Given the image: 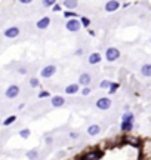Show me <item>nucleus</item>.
<instances>
[{
  "label": "nucleus",
  "instance_id": "f3484780",
  "mask_svg": "<svg viewBox=\"0 0 151 160\" xmlns=\"http://www.w3.org/2000/svg\"><path fill=\"white\" fill-rule=\"evenodd\" d=\"M132 127H134V123L122 122V131H123V132H129V131H132Z\"/></svg>",
  "mask_w": 151,
  "mask_h": 160
},
{
  "label": "nucleus",
  "instance_id": "f257e3e1",
  "mask_svg": "<svg viewBox=\"0 0 151 160\" xmlns=\"http://www.w3.org/2000/svg\"><path fill=\"white\" fill-rule=\"evenodd\" d=\"M105 58H107V61H110V62L117 61V59L120 58V51H118L117 48H108V49L105 51Z\"/></svg>",
  "mask_w": 151,
  "mask_h": 160
},
{
  "label": "nucleus",
  "instance_id": "1a4fd4ad",
  "mask_svg": "<svg viewBox=\"0 0 151 160\" xmlns=\"http://www.w3.org/2000/svg\"><path fill=\"white\" fill-rule=\"evenodd\" d=\"M118 6H120V3H118L117 0H108L105 3V10L107 12H114V10L118 9Z\"/></svg>",
  "mask_w": 151,
  "mask_h": 160
},
{
  "label": "nucleus",
  "instance_id": "f8f14e48",
  "mask_svg": "<svg viewBox=\"0 0 151 160\" xmlns=\"http://www.w3.org/2000/svg\"><path fill=\"white\" fill-rule=\"evenodd\" d=\"M79 92V84L77 83H73V84H68L67 88H65V93L68 95H74V93Z\"/></svg>",
  "mask_w": 151,
  "mask_h": 160
},
{
  "label": "nucleus",
  "instance_id": "2f4dec72",
  "mask_svg": "<svg viewBox=\"0 0 151 160\" xmlns=\"http://www.w3.org/2000/svg\"><path fill=\"white\" fill-rule=\"evenodd\" d=\"M18 71H19V73H21V74H25V73H27V70H25V68H19V70H18Z\"/></svg>",
  "mask_w": 151,
  "mask_h": 160
},
{
  "label": "nucleus",
  "instance_id": "72a5a7b5",
  "mask_svg": "<svg viewBox=\"0 0 151 160\" xmlns=\"http://www.w3.org/2000/svg\"><path fill=\"white\" fill-rule=\"evenodd\" d=\"M52 141H53L52 138H46V144H52Z\"/></svg>",
  "mask_w": 151,
  "mask_h": 160
},
{
  "label": "nucleus",
  "instance_id": "473e14b6",
  "mask_svg": "<svg viewBox=\"0 0 151 160\" xmlns=\"http://www.w3.org/2000/svg\"><path fill=\"white\" fill-rule=\"evenodd\" d=\"M82 53H83V49H77L76 51V55H82Z\"/></svg>",
  "mask_w": 151,
  "mask_h": 160
},
{
  "label": "nucleus",
  "instance_id": "ddd939ff",
  "mask_svg": "<svg viewBox=\"0 0 151 160\" xmlns=\"http://www.w3.org/2000/svg\"><path fill=\"white\" fill-rule=\"evenodd\" d=\"M87 61H89V64L95 65V64L101 62V55H99V53H96V52H95V53H91V55H89V59H87Z\"/></svg>",
  "mask_w": 151,
  "mask_h": 160
},
{
  "label": "nucleus",
  "instance_id": "6e6552de",
  "mask_svg": "<svg viewBox=\"0 0 151 160\" xmlns=\"http://www.w3.org/2000/svg\"><path fill=\"white\" fill-rule=\"evenodd\" d=\"M102 156V153L98 151V150H93V151H89L84 154V157L82 160H98Z\"/></svg>",
  "mask_w": 151,
  "mask_h": 160
},
{
  "label": "nucleus",
  "instance_id": "39448f33",
  "mask_svg": "<svg viewBox=\"0 0 151 160\" xmlns=\"http://www.w3.org/2000/svg\"><path fill=\"white\" fill-rule=\"evenodd\" d=\"M111 107V100L110 98H99L96 101V108L98 110H108Z\"/></svg>",
  "mask_w": 151,
  "mask_h": 160
},
{
  "label": "nucleus",
  "instance_id": "423d86ee",
  "mask_svg": "<svg viewBox=\"0 0 151 160\" xmlns=\"http://www.w3.org/2000/svg\"><path fill=\"white\" fill-rule=\"evenodd\" d=\"M3 34H5V37H8V39H15V37H18V34H19V28H18V27L6 28Z\"/></svg>",
  "mask_w": 151,
  "mask_h": 160
},
{
  "label": "nucleus",
  "instance_id": "c756f323",
  "mask_svg": "<svg viewBox=\"0 0 151 160\" xmlns=\"http://www.w3.org/2000/svg\"><path fill=\"white\" fill-rule=\"evenodd\" d=\"M89 93H91V88H84L83 91H82V95H83V96H87Z\"/></svg>",
  "mask_w": 151,
  "mask_h": 160
},
{
  "label": "nucleus",
  "instance_id": "b1692460",
  "mask_svg": "<svg viewBox=\"0 0 151 160\" xmlns=\"http://www.w3.org/2000/svg\"><path fill=\"white\" fill-rule=\"evenodd\" d=\"M19 136H21V138H28V136H30V129H22V131H19Z\"/></svg>",
  "mask_w": 151,
  "mask_h": 160
},
{
  "label": "nucleus",
  "instance_id": "e433bc0d",
  "mask_svg": "<svg viewBox=\"0 0 151 160\" xmlns=\"http://www.w3.org/2000/svg\"><path fill=\"white\" fill-rule=\"evenodd\" d=\"M0 123H2V122H0Z\"/></svg>",
  "mask_w": 151,
  "mask_h": 160
},
{
  "label": "nucleus",
  "instance_id": "20e7f679",
  "mask_svg": "<svg viewBox=\"0 0 151 160\" xmlns=\"http://www.w3.org/2000/svg\"><path fill=\"white\" fill-rule=\"evenodd\" d=\"M18 95H19V86H17V84H10L6 89V98H9V100L17 98Z\"/></svg>",
  "mask_w": 151,
  "mask_h": 160
},
{
  "label": "nucleus",
  "instance_id": "f03ea898",
  "mask_svg": "<svg viewBox=\"0 0 151 160\" xmlns=\"http://www.w3.org/2000/svg\"><path fill=\"white\" fill-rule=\"evenodd\" d=\"M80 27H82V24H80V21H79L77 18L68 19V22L65 24V28H67L68 31H71V33H77V31L80 30Z\"/></svg>",
  "mask_w": 151,
  "mask_h": 160
},
{
  "label": "nucleus",
  "instance_id": "a211bd4d",
  "mask_svg": "<svg viewBox=\"0 0 151 160\" xmlns=\"http://www.w3.org/2000/svg\"><path fill=\"white\" fill-rule=\"evenodd\" d=\"M122 122H129V123H132V122H134V114H132V113H125L123 117H122Z\"/></svg>",
  "mask_w": 151,
  "mask_h": 160
},
{
  "label": "nucleus",
  "instance_id": "4468645a",
  "mask_svg": "<svg viewBox=\"0 0 151 160\" xmlns=\"http://www.w3.org/2000/svg\"><path fill=\"white\" fill-rule=\"evenodd\" d=\"M141 74L144 77H151V64H144L141 67Z\"/></svg>",
  "mask_w": 151,
  "mask_h": 160
},
{
  "label": "nucleus",
  "instance_id": "9d476101",
  "mask_svg": "<svg viewBox=\"0 0 151 160\" xmlns=\"http://www.w3.org/2000/svg\"><path fill=\"white\" fill-rule=\"evenodd\" d=\"M50 24V18L49 17H43L42 19H39V22L36 24L39 30H45V28H48Z\"/></svg>",
  "mask_w": 151,
  "mask_h": 160
},
{
  "label": "nucleus",
  "instance_id": "2eb2a0df",
  "mask_svg": "<svg viewBox=\"0 0 151 160\" xmlns=\"http://www.w3.org/2000/svg\"><path fill=\"white\" fill-rule=\"evenodd\" d=\"M101 132V127L98 125H91V126L87 127V134L91 135V136H95V135H98Z\"/></svg>",
  "mask_w": 151,
  "mask_h": 160
},
{
  "label": "nucleus",
  "instance_id": "c85d7f7f",
  "mask_svg": "<svg viewBox=\"0 0 151 160\" xmlns=\"http://www.w3.org/2000/svg\"><path fill=\"white\" fill-rule=\"evenodd\" d=\"M43 6H46V8H48V6H52V8H53V6H55V2H52V0H46V2H43Z\"/></svg>",
  "mask_w": 151,
  "mask_h": 160
},
{
  "label": "nucleus",
  "instance_id": "7c9ffc66",
  "mask_svg": "<svg viewBox=\"0 0 151 160\" xmlns=\"http://www.w3.org/2000/svg\"><path fill=\"white\" fill-rule=\"evenodd\" d=\"M52 10H53V12H58V10H61V6H59L58 3H55V6L52 8Z\"/></svg>",
  "mask_w": 151,
  "mask_h": 160
},
{
  "label": "nucleus",
  "instance_id": "a878e982",
  "mask_svg": "<svg viewBox=\"0 0 151 160\" xmlns=\"http://www.w3.org/2000/svg\"><path fill=\"white\" fill-rule=\"evenodd\" d=\"M30 86H31V88H37V86H39V80H37V79H30Z\"/></svg>",
  "mask_w": 151,
  "mask_h": 160
},
{
  "label": "nucleus",
  "instance_id": "4be33fe9",
  "mask_svg": "<svg viewBox=\"0 0 151 160\" xmlns=\"http://www.w3.org/2000/svg\"><path fill=\"white\" fill-rule=\"evenodd\" d=\"M80 24L83 27H89V24H91V19L89 18H86V17H82L80 18Z\"/></svg>",
  "mask_w": 151,
  "mask_h": 160
},
{
  "label": "nucleus",
  "instance_id": "0eeeda50",
  "mask_svg": "<svg viewBox=\"0 0 151 160\" xmlns=\"http://www.w3.org/2000/svg\"><path fill=\"white\" fill-rule=\"evenodd\" d=\"M92 82V77H91V74H87V73H83V74H80V77H79V83L82 84V86H84V88H89V83Z\"/></svg>",
  "mask_w": 151,
  "mask_h": 160
},
{
  "label": "nucleus",
  "instance_id": "aec40b11",
  "mask_svg": "<svg viewBox=\"0 0 151 160\" xmlns=\"http://www.w3.org/2000/svg\"><path fill=\"white\" fill-rule=\"evenodd\" d=\"M27 157L30 160H36L39 157V153H37V150H30V151L27 153Z\"/></svg>",
  "mask_w": 151,
  "mask_h": 160
},
{
  "label": "nucleus",
  "instance_id": "cd10ccee",
  "mask_svg": "<svg viewBox=\"0 0 151 160\" xmlns=\"http://www.w3.org/2000/svg\"><path fill=\"white\" fill-rule=\"evenodd\" d=\"M48 96H50V93L48 91H42V92L39 93V98H48Z\"/></svg>",
  "mask_w": 151,
  "mask_h": 160
},
{
  "label": "nucleus",
  "instance_id": "5701e85b",
  "mask_svg": "<svg viewBox=\"0 0 151 160\" xmlns=\"http://www.w3.org/2000/svg\"><path fill=\"white\" fill-rule=\"evenodd\" d=\"M117 89H118V83H114V82H113V83H111V86H110L108 93H110V95H113V93L116 92Z\"/></svg>",
  "mask_w": 151,
  "mask_h": 160
},
{
  "label": "nucleus",
  "instance_id": "393cba45",
  "mask_svg": "<svg viewBox=\"0 0 151 160\" xmlns=\"http://www.w3.org/2000/svg\"><path fill=\"white\" fill-rule=\"evenodd\" d=\"M111 83H113V82H110V80H104V82H101V88H102V89H110V86H111Z\"/></svg>",
  "mask_w": 151,
  "mask_h": 160
},
{
  "label": "nucleus",
  "instance_id": "f704fd0d",
  "mask_svg": "<svg viewBox=\"0 0 151 160\" xmlns=\"http://www.w3.org/2000/svg\"><path fill=\"white\" fill-rule=\"evenodd\" d=\"M21 3H22V5H30V0H22Z\"/></svg>",
  "mask_w": 151,
  "mask_h": 160
},
{
  "label": "nucleus",
  "instance_id": "c9c22d12",
  "mask_svg": "<svg viewBox=\"0 0 151 160\" xmlns=\"http://www.w3.org/2000/svg\"><path fill=\"white\" fill-rule=\"evenodd\" d=\"M70 136H71V138H77V136H79V135H77V134H76V132H73V134H71V135H70Z\"/></svg>",
  "mask_w": 151,
  "mask_h": 160
},
{
  "label": "nucleus",
  "instance_id": "412c9836",
  "mask_svg": "<svg viewBox=\"0 0 151 160\" xmlns=\"http://www.w3.org/2000/svg\"><path fill=\"white\" fill-rule=\"evenodd\" d=\"M15 120H17V116H9V117L3 122V125H5V126H9V125H12Z\"/></svg>",
  "mask_w": 151,
  "mask_h": 160
},
{
  "label": "nucleus",
  "instance_id": "7ed1b4c3",
  "mask_svg": "<svg viewBox=\"0 0 151 160\" xmlns=\"http://www.w3.org/2000/svg\"><path fill=\"white\" fill-rule=\"evenodd\" d=\"M55 73H56V67H55V65H46V67L40 71V76H42L43 79H49V77H52Z\"/></svg>",
  "mask_w": 151,
  "mask_h": 160
},
{
  "label": "nucleus",
  "instance_id": "bb28decb",
  "mask_svg": "<svg viewBox=\"0 0 151 160\" xmlns=\"http://www.w3.org/2000/svg\"><path fill=\"white\" fill-rule=\"evenodd\" d=\"M64 17H65V18H73V19H74L76 14H74V12H70V10H65V12H64Z\"/></svg>",
  "mask_w": 151,
  "mask_h": 160
},
{
  "label": "nucleus",
  "instance_id": "dca6fc26",
  "mask_svg": "<svg viewBox=\"0 0 151 160\" xmlns=\"http://www.w3.org/2000/svg\"><path fill=\"white\" fill-rule=\"evenodd\" d=\"M77 5H79V2H76V0H65L64 2V6L67 9H74L77 8Z\"/></svg>",
  "mask_w": 151,
  "mask_h": 160
},
{
  "label": "nucleus",
  "instance_id": "6ab92c4d",
  "mask_svg": "<svg viewBox=\"0 0 151 160\" xmlns=\"http://www.w3.org/2000/svg\"><path fill=\"white\" fill-rule=\"evenodd\" d=\"M125 141H127V142L132 144V145H139V139L135 138V136H126Z\"/></svg>",
  "mask_w": 151,
  "mask_h": 160
},
{
  "label": "nucleus",
  "instance_id": "9b49d317",
  "mask_svg": "<svg viewBox=\"0 0 151 160\" xmlns=\"http://www.w3.org/2000/svg\"><path fill=\"white\" fill-rule=\"evenodd\" d=\"M64 104H65L64 96H53V98H52V105H53V107H62Z\"/></svg>",
  "mask_w": 151,
  "mask_h": 160
}]
</instances>
